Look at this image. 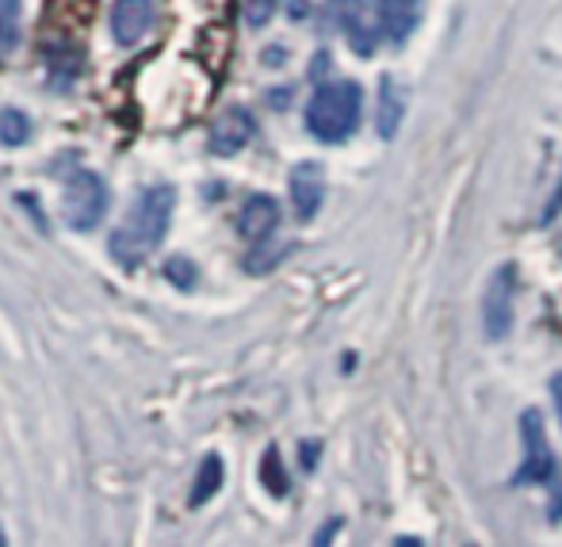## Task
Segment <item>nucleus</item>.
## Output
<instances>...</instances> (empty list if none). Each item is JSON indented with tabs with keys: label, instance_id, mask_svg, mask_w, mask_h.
Wrapping results in <instances>:
<instances>
[{
	"label": "nucleus",
	"instance_id": "obj_1",
	"mask_svg": "<svg viewBox=\"0 0 562 547\" xmlns=\"http://www.w3.org/2000/svg\"><path fill=\"white\" fill-rule=\"evenodd\" d=\"M172 211H177V192L169 185H157V188H146V192L134 200V208L126 211L123 226L112 234L108 242V253L119 260L123 268H134L165 242L172 226Z\"/></svg>",
	"mask_w": 562,
	"mask_h": 547
},
{
	"label": "nucleus",
	"instance_id": "obj_2",
	"mask_svg": "<svg viewBox=\"0 0 562 547\" xmlns=\"http://www.w3.org/2000/svg\"><path fill=\"white\" fill-rule=\"evenodd\" d=\"M360 111H363V92L356 81H329L306 104V131L318 142H345L348 134L360 126Z\"/></svg>",
	"mask_w": 562,
	"mask_h": 547
},
{
	"label": "nucleus",
	"instance_id": "obj_3",
	"mask_svg": "<svg viewBox=\"0 0 562 547\" xmlns=\"http://www.w3.org/2000/svg\"><path fill=\"white\" fill-rule=\"evenodd\" d=\"M108 215V185L92 169H77L61 192V222L77 234H89Z\"/></svg>",
	"mask_w": 562,
	"mask_h": 547
},
{
	"label": "nucleus",
	"instance_id": "obj_4",
	"mask_svg": "<svg viewBox=\"0 0 562 547\" xmlns=\"http://www.w3.org/2000/svg\"><path fill=\"white\" fill-rule=\"evenodd\" d=\"M520 444H525V459L517 467V487H543L555 479V456H551L548 429H543L540 410H525L520 414Z\"/></svg>",
	"mask_w": 562,
	"mask_h": 547
},
{
	"label": "nucleus",
	"instance_id": "obj_5",
	"mask_svg": "<svg viewBox=\"0 0 562 547\" xmlns=\"http://www.w3.org/2000/svg\"><path fill=\"white\" fill-rule=\"evenodd\" d=\"M513 314H517V268L502 265L486 283L482 295V330L490 341H505L513 330Z\"/></svg>",
	"mask_w": 562,
	"mask_h": 547
},
{
	"label": "nucleus",
	"instance_id": "obj_6",
	"mask_svg": "<svg viewBox=\"0 0 562 547\" xmlns=\"http://www.w3.org/2000/svg\"><path fill=\"white\" fill-rule=\"evenodd\" d=\"M334 20H337V27L345 31V38H348V46H352L360 58H368L371 51H375V38H379V12L371 15V8H368V0H334Z\"/></svg>",
	"mask_w": 562,
	"mask_h": 547
},
{
	"label": "nucleus",
	"instance_id": "obj_7",
	"mask_svg": "<svg viewBox=\"0 0 562 547\" xmlns=\"http://www.w3.org/2000/svg\"><path fill=\"white\" fill-rule=\"evenodd\" d=\"M291 208H295L299 222H311L326 203V169L322 161H299L291 169Z\"/></svg>",
	"mask_w": 562,
	"mask_h": 547
},
{
	"label": "nucleus",
	"instance_id": "obj_8",
	"mask_svg": "<svg viewBox=\"0 0 562 547\" xmlns=\"http://www.w3.org/2000/svg\"><path fill=\"white\" fill-rule=\"evenodd\" d=\"M252 134H257V119H252L245 108H226L223 115L215 119V126H211L207 146L215 157H234L249 146Z\"/></svg>",
	"mask_w": 562,
	"mask_h": 547
},
{
	"label": "nucleus",
	"instance_id": "obj_9",
	"mask_svg": "<svg viewBox=\"0 0 562 547\" xmlns=\"http://www.w3.org/2000/svg\"><path fill=\"white\" fill-rule=\"evenodd\" d=\"M157 20L154 0H115L112 4V35L119 46H134Z\"/></svg>",
	"mask_w": 562,
	"mask_h": 547
},
{
	"label": "nucleus",
	"instance_id": "obj_10",
	"mask_svg": "<svg viewBox=\"0 0 562 547\" xmlns=\"http://www.w3.org/2000/svg\"><path fill=\"white\" fill-rule=\"evenodd\" d=\"M406 85L398 81L394 74H383L379 81V100H375V131L379 138L391 142L398 134V126L406 123Z\"/></svg>",
	"mask_w": 562,
	"mask_h": 547
},
{
	"label": "nucleus",
	"instance_id": "obj_11",
	"mask_svg": "<svg viewBox=\"0 0 562 547\" xmlns=\"http://www.w3.org/2000/svg\"><path fill=\"white\" fill-rule=\"evenodd\" d=\"M276 226H280V203L272 200V196H249V200L241 203V215H237V234L245 237V242H268V237L276 234Z\"/></svg>",
	"mask_w": 562,
	"mask_h": 547
},
{
	"label": "nucleus",
	"instance_id": "obj_12",
	"mask_svg": "<svg viewBox=\"0 0 562 547\" xmlns=\"http://www.w3.org/2000/svg\"><path fill=\"white\" fill-rule=\"evenodd\" d=\"M379 27L391 43H406L414 27L422 23V0H379Z\"/></svg>",
	"mask_w": 562,
	"mask_h": 547
},
{
	"label": "nucleus",
	"instance_id": "obj_13",
	"mask_svg": "<svg viewBox=\"0 0 562 547\" xmlns=\"http://www.w3.org/2000/svg\"><path fill=\"white\" fill-rule=\"evenodd\" d=\"M218 487H223V456H203L200 471H195V482H192V494H188V502L200 510V505H207L211 498L218 494Z\"/></svg>",
	"mask_w": 562,
	"mask_h": 547
},
{
	"label": "nucleus",
	"instance_id": "obj_14",
	"mask_svg": "<svg viewBox=\"0 0 562 547\" xmlns=\"http://www.w3.org/2000/svg\"><path fill=\"white\" fill-rule=\"evenodd\" d=\"M20 46V0H0V66Z\"/></svg>",
	"mask_w": 562,
	"mask_h": 547
},
{
	"label": "nucleus",
	"instance_id": "obj_15",
	"mask_svg": "<svg viewBox=\"0 0 562 547\" xmlns=\"http://www.w3.org/2000/svg\"><path fill=\"white\" fill-rule=\"evenodd\" d=\"M260 482L272 498H288L291 482H288V471H283V459H280V448H268L265 459H260Z\"/></svg>",
	"mask_w": 562,
	"mask_h": 547
},
{
	"label": "nucleus",
	"instance_id": "obj_16",
	"mask_svg": "<svg viewBox=\"0 0 562 547\" xmlns=\"http://www.w3.org/2000/svg\"><path fill=\"white\" fill-rule=\"evenodd\" d=\"M31 138V119L20 108H4L0 111V146L15 149Z\"/></svg>",
	"mask_w": 562,
	"mask_h": 547
},
{
	"label": "nucleus",
	"instance_id": "obj_17",
	"mask_svg": "<svg viewBox=\"0 0 562 547\" xmlns=\"http://www.w3.org/2000/svg\"><path fill=\"white\" fill-rule=\"evenodd\" d=\"M165 276H169L177 288H184V291H192L195 288V265L188 257H172L169 265H165Z\"/></svg>",
	"mask_w": 562,
	"mask_h": 547
},
{
	"label": "nucleus",
	"instance_id": "obj_18",
	"mask_svg": "<svg viewBox=\"0 0 562 547\" xmlns=\"http://www.w3.org/2000/svg\"><path fill=\"white\" fill-rule=\"evenodd\" d=\"M276 0H249V23L252 27H260V23H268V15H272Z\"/></svg>",
	"mask_w": 562,
	"mask_h": 547
},
{
	"label": "nucleus",
	"instance_id": "obj_19",
	"mask_svg": "<svg viewBox=\"0 0 562 547\" xmlns=\"http://www.w3.org/2000/svg\"><path fill=\"white\" fill-rule=\"evenodd\" d=\"M559 211H562V180H559V188H555V192H551L548 208H543V222H555Z\"/></svg>",
	"mask_w": 562,
	"mask_h": 547
},
{
	"label": "nucleus",
	"instance_id": "obj_20",
	"mask_svg": "<svg viewBox=\"0 0 562 547\" xmlns=\"http://www.w3.org/2000/svg\"><path fill=\"white\" fill-rule=\"evenodd\" d=\"M318 456H322V444H318V440H306V444H303V467H306V471H314Z\"/></svg>",
	"mask_w": 562,
	"mask_h": 547
},
{
	"label": "nucleus",
	"instance_id": "obj_21",
	"mask_svg": "<svg viewBox=\"0 0 562 547\" xmlns=\"http://www.w3.org/2000/svg\"><path fill=\"white\" fill-rule=\"evenodd\" d=\"M551 399H555V410H559V425H562V371L551 379Z\"/></svg>",
	"mask_w": 562,
	"mask_h": 547
},
{
	"label": "nucleus",
	"instance_id": "obj_22",
	"mask_svg": "<svg viewBox=\"0 0 562 547\" xmlns=\"http://www.w3.org/2000/svg\"><path fill=\"white\" fill-rule=\"evenodd\" d=\"M548 521H551V525H559V521H562V490H555V498H551Z\"/></svg>",
	"mask_w": 562,
	"mask_h": 547
},
{
	"label": "nucleus",
	"instance_id": "obj_23",
	"mask_svg": "<svg viewBox=\"0 0 562 547\" xmlns=\"http://www.w3.org/2000/svg\"><path fill=\"white\" fill-rule=\"evenodd\" d=\"M0 547H4V536H0Z\"/></svg>",
	"mask_w": 562,
	"mask_h": 547
}]
</instances>
